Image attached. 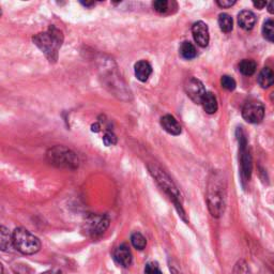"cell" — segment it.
Masks as SVG:
<instances>
[{
    "mask_svg": "<svg viewBox=\"0 0 274 274\" xmlns=\"http://www.w3.org/2000/svg\"><path fill=\"white\" fill-rule=\"evenodd\" d=\"M226 186L223 178L219 174H213L210 178L207 189V204L211 216L220 218L225 209Z\"/></svg>",
    "mask_w": 274,
    "mask_h": 274,
    "instance_id": "obj_1",
    "label": "cell"
},
{
    "mask_svg": "<svg viewBox=\"0 0 274 274\" xmlns=\"http://www.w3.org/2000/svg\"><path fill=\"white\" fill-rule=\"evenodd\" d=\"M62 41V32L54 26L50 27L47 31L39 33L33 37L34 44L45 54L51 62L57 60L58 51L60 49Z\"/></svg>",
    "mask_w": 274,
    "mask_h": 274,
    "instance_id": "obj_2",
    "label": "cell"
},
{
    "mask_svg": "<svg viewBox=\"0 0 274 274\" xmlns=\"http://www.w3.org/2000/svg\"><path fill=\"white\" fill-rule=\"evenodd\" d=\"M149 171L152 177L156 179V181L160 185V187L173 200L175 207L177 208L178 212H179V216H181L182 219L185 220V213L182 208V199H181L180 192L170 178V176L167 174H165L161 168L157 167V166H149Z\"/></svg>",
    "mask_w": 274,
    "mask_h": 274,
    "instance_id": "obj_3",
    "label": "cell"
},
{
    "mask_svg": "<svg viewBox=\"0 0 274 274\" xmlns=\"http://www.w3.org/2000/svg\"><path fill=\"white\" fill-rule=\"evenodd\" d=\"M13 246L24 255H32L41 249V241L24 227H18L13 231Z\"/></svg>",
    "mask_w": 274,
    "mask_h": 274,
    "instance_id": "obj_4",
    "label": "cell"
},
{
    "mask_svg": "<svg viewBox=\"0 0 274 274\" xmlns=\"http://www.w3.org/2000/svg\"><path fill=\"white\" fill-rule=\"evenodd\" d=\"M47 161L57 167L75 170L78 167V158L75 153L65 147H55L47 152Z\"/></svg>",
    "mask_w": 274,
    "mask_h": 274,
    "instance_id": "obj_5",
    "label": "cell"
},
{
    "mask_svg": "<svg viewBox=\"0 0 274 274\" xmlns=\"http://www.w3.org/2000/svg\"><path fill=\"white\" fill-rule=\"evenodd\" d=\"M109 226L110 218L106 214H91L84 223V230L88 236L97 238L102 236Z\"/></svg>",
    "mask_w": 274,
    "mask_h": 274,
    "instance_id": "obj_6",
    "label": "cell"
},
{
    "mask_svg": "<svg viewBox=\"0 0 274 274\" xmlns=\"http://www.w3.org/2000/svg\"><path fill=\"white\" fill-rule=\"evenodd\" d=\"M240 165H241V178L243 182H248L252 176L253 162L252 156L247 149V142L245 137L240 136Z\"/></svg>",
    "mask_w": 274,
    "mask_h": 274,
    "instance_id": "obj_7",
    "label": "cell"
},
{
    "mask_svg": "<svg viewBox=\"0 0 274 274\" xmlns=\"http://www.w3.org/2000/svg\"><path fill=\"white\" fill-rule=\"evenodd\" d=\"M242 117L249 123H259L265 117V107L259 101H248L242 109Z\"/></svg>",
    "mask_w": 274,
    "mask_h": 274,
    "instance_id": "obj_8",
    "label": "cell"
},
{
    "mask_svg": "<svg viewBox=\"0 0 274 274\" xmlns=\"http://www.w3.org/2000/svg\"><path fill=\"white\" fill-rule=\"evenodd\" d=\"M184 89L187 97H189L191 100L198 104L201 103L202 98H204V95L206 94V89L204 87V84L195 77H191L189 79L186 80Z\"/></svg>",
    "mask_w": 274,
    "mask_h": 274,
    "instance_id": "obj_9",
    "label": "cell"
},
{
    "mask_svg": "<svg viewBox=\"0 0 274 274\" xmlns=\"http://www.w3.org/2000/svg\"><path fill=\"white\" fill-rule=\"evenodd\" d=\"M192 33L195 42L201 46L206 47L209 44L210 34H209V28L208 25L204 22H196L192 27Z\"/></svg>",
    "mask_w": 274,
    "mask_h": 274,
    "instance_id": "obj_10",
    "label": "cell"
},
{
    "mask_svg": "<svg viewBox=\"0 0 274 274\" xmlns=\"http://www.w3.org/2000/svg\"><path fill=\"white\" fill-rule=\"evenodd\" d=\"M114 259L118 265H120L121 267L128 268L132 264V253H131V249L127 244H122L120 246H118L115 252H114Z\"/></svg>",
    "mask_w": 274,
    "mask_h": 274,
    "instance_id": "obj_11",
    "label": "cell"
},
{
    "mask_svg": "<svg viewBox=\"0 0 274 274\" xmlns=\"http://www.w3.org/2000/svg\"><path fill=\"white\" fill-rule=\"evenodd\" d=\"M161 125L166 132L172 135H179L181 133V125L172 115H165L162 117Z\"/></svg>",
    "mask_w": 274,
    "mask_h": 274,
    "instance_id": "obj_12",
    "label": "cell"
},
{
    "mask_svg": "<svg viewBox=\"0 0 274 274\" xmlns=\"http://www.w3.org/2000/svg\"><path fill=\"white\" fill-rule=\"evenodd\" d=\"M238 23H239V26L242 29L247 30V31L252 30L256 23L255 14L252 11H248V10L241 11L239 15H238Z\"/></svg>",
    "mask_w": 274,
    "mask_h": 274,
    "instance_id": "obj_13",
    "label": "cell"
},
{
    "mask_svg": "<svg viewBox=\"0 0 274 274\" xmlns=\"http://www.w3.org/2000/svg\"><path fill=\"white\" fill-rule=\"evenodd\" d=\"M134 73L138 80L147 81L152 73V67L146 60H140L134 66Z\"/></svg>",
    "mask_w": 274,
    "mask_h": 274,
    "instance_id": "obj_14",
    "label": "cell"
},
{
    "mask_svg": "<svg viewBox=\"0 0 274 274\" xmlns=\"http://www.w3.org/2000/svg\"><path fill=\"white\" fill-rule=\"evenodd\" d=\"M257 81L261 88H269L274 84V71L270 68H264L260 71Z\"/></svg>",
    "mask_w": 274,
    "mask_h": 274,
    "instance_id": "obj_15",
    "label": "cell"
},
{
    "mask_svg": "<svg viewBox=\"0 0 274 274\" xmlns=\"http://www.w3.org/2000/svg\"><path fill=\"white\" fill-rule=\"evenodd\" d=\"M202 107H204V110L207 114H214L217 113L218 111V100L216 98V95H214L212 92H206V94L204 95V98L201 100Z\"/></svg>",
    "mask_w": 274,
    "mask_h": 274,
    "instance_id": "obj_16",
    "label": "cell"
},
{
    "mask_svg": "<svg viewBox=\"0 0 274 274\" xmlns=\"http://www.w3.org/2000/svg\"><path fill=\"white\" fill-rule=\"evenodd\" d=\"M11 245H13V235H11L9 229L5 226L0 227V247L2 251H7Z\"/></svg>",
    "mask_w": 274,
    "mask_h": 274,
    "instance_id": "obj_17",
    "label": "cell"
},
{
    "mask_svg": "<svg viewBox=\"0 0 274 274\" xmlns=\"http://www.w3.org/2000/svg\"><path fill=\"white\" fill-rule=\"evenodd\" d=\"M257 69V65L254 60L251 59H243L239 64V71L245 76H252Z\"/></svg>",
    "mask_w": 274,
    "mask_h": 274,
    "instance_id": "obj_18",
    "label": "cell"
},
{
    "mask_svg": "<svg viewBox=\"0 0 274 274\" xmlns=\"http://www.w3.org/2000/svg\"><path fill=\"white\" fill-rule=\"evenodd\" d=\"M179 52H180V55L182 56V58L187 59V60H189V59H193L197 56V51L195 49V46L188 41H184L180 45Z\"/></svg>",
    "mask_w": 274,
    "mask_h": 274,
    "instance_id": "obj_19",
    "label": "cell"
},
{
    "mask_svg": "<svg viewBox=\"0 0 274 274\" xmlns=\"http://www.w3.org/2000/svg\"><path fill=\"white\" fill-rule=\"evenodd\" d=\"M218 22H219V26H220L222 31L230 32L233 30L234 22H233V18L230 17V15L226 14V13H222L219 16V20Z\"/></svg>",
    "mask_w": 274,
    "mask_h": 274,
    "instance_id": "obj_20",
    "label": "cell"
},
{
    "mask_svg": "<svg viewBox=\"0 0 274 274\" xmlns=\"http://www.w3.org/2000/svg\"><path fill=\"white\" fill-rule=\"evenodd\" d=\"M131 242H132V245L136 249H139V251H142V249H144L147 245L146 238L140 233H134L132 236H131Z\"/></svg>",
    "mask_w": 274,
    "mask_h": 274,
    "instance_id": "obj_21",
    "label": "cell"
},
{
    "mask_svg": "<svg viewBox=\"0 0 274 274\" xmlns=\"http://www.w3.org/2000/svg\"><path fill=\"white\" fill-rule=\"evenodd\" d=\"M263 34L268 41L274 43V18H270L265 22L263 26Z\"/></svg>",
    "mask_w": 274,
    "mask_h": 274,
    "instance_id": "obj_22",
    "label": "cell"
},
{
    "mask_svg": "<svg viewBox=\"0 0 274 274\" xmlns=\"http://www.w3.org/2000/svg\"><path fill=\"white\" fill-rule=\"evenodd\" d=\"M233 274H252L251 269H249L246 261L243 259H240L237 261V264L234 267Z\"/></svg>",
    "mask_w": 274,
    "mask_h": 274,
    "instance_id": "obj_23",
    "label": "cell"
},
{
    "mask_svg": "<svg viewBox=\"0 0 274 274\" xmlns=\"http://www.w3.org/2000/svg\"><path fill=\"white\" fill-rule=\"evenodd\" d=\"M221 85H222V87L224 89L229 90V91L235 90L236 89V86H237L236 80L233 77L228 76V75L222 76V78H221Z\"/></svg>",
    "mask_w": 274,
    "mask_h": 274,
    "instance_id": "obj_24",
    "label": "cell"
},
{
    "mask_svg": "<svg viewBox=\"0 0 274 274\" xmlns=\"http://www.w3.org/2000/svg\"><path fill=\"white\" fill-rule=\"evenodd\" d=\"M170 3L166 2V0H157V2L153 3V8L159 13H165L166 11L168 10Z\"/></svg>",
    "mask_w": 274,
    "mask_h": 274,
    "instance_id": "obj_25",
    "label": "cell"
},
{
    "mask_svg": "<svg viewBox=\"0 0 274 274\" xmlns=\"http://www.w3.org/2000/svg\"><path fill=\"white\" fill-rule=\"evenodd\" d=\"M145 274H163L157 263H148L145 267Z\"/></svg>",
    "mask_w": 274,
    "mask_h": 274,
    "instance_id": "obj_26",
    "label": "cell"
},
{
    "mask_svg": "<svg viewBox=\"0 0 274 274\" xmlns=\"http://www.w3.org/2000/svg\"><path fill=\"white\" fill-rule=\"evenodd\" d=\"M103 141H104V144L106 146H109V147L110 146H114L117 142V137H116V135L114 133L107 132V133H105V135L103 137Z\"/></svg>",
    "mask_w": 274,
    "mask_h": 274,
    "instance_id": "obj_27",
    "label": "cell"
},
{
    "mask_svg": "<svg viewBox=\"0 0 274 274\" xmlns=\"http://www.w3.org/2000/svg\"><path fill=\"white\" fill-rule=\"evenodd\" d=\"M217 4L221 8H230L234 5H236V2H231V0H219V2H217Z\"/></svg>",
    "mask_w": 274,
    "mask_h": 274,
    "instance_id": "obj_28",
    "label": "cell"
},
{
    "mask_svg": "<svg viewBox=\"0 0 274 274\" xmlns=\"http://www.w3.org/2000/svg\"><path fill=\"white\" fill-rule=\"evenodd\" d=\"M253 5H254V7L255 8H257V9H259V10H261V9H264L268 4L266 3V2H254L253 3Z\"/></svg>",
    "mask_w": 274,
    "mask_h": 274,
    "instance_id": "obj_29",
    "label": "cell"
},
{
    "mask_svg": "<svg viewBox=\"0 0 274 274\" xmlns=\"http://www.w3.org/2000/svg\"><path fill=\"white\" fill-rule=\"evenodd\" d=\"M267 7H268V11H269V13H271V14H274V0H273V2L269 3V4L267 5Z\"/></svg>",
    "mask_w": 274,
    "mask_h": 274,
    "instance_id": "obj_30",
    "label": "cell"
},
{
    "mask_svg": "<svg viewBox=\"0 0 274 274\" xmlns=\"http://www.w3.org/2000/svg\"><path fill=\"white\" fill-rule=\"evenodd\" d=\"M41 274H62V271H60V270H49V271H45Z\"/></svg>",
    "mask_w": 274,
    "mask_h": 274,
    "instance_id": "obj_31",
    "label": "cell"
},
{
    "mask_svg": "<svg viewBox=\"0 0 274 274\" xmlns=\"http://www.w3.org/2000/svg\"><path fill=\"white\" fill-rule=\"evenodd\" d=\"M175 267H176V266H170L172 273H173V274H181L180 270H176V268H175Z\"/></svg>",
    "mask_w": 274,
    "mask_h": 274,
    "instance_id": "obj_32",
    "label": "cell"
},
{
    "mask_svg": "<svg viewBox=\"0 0 274 274\" xmlns=\"http://www.w3.org/2000/svg\"><path fill=\"white\" fill-rule=\"evenodd\" d=\"M92 131H93V132H99V131H100V125L98 123L93 124L92 125Z\"/></svg>",
    "mask_w": 274,
    "mask_h": 274,
    "instance_id": "obj_33",
    "label": "cell"
},
{
    "mask_svg": "<svg viewBox=\"0 0 274 274\" xmlns=\"http://www.w3.org/2000/svg\"><path fill=\"white\" fill-rule=\"evenodd\" d=\"M81 5H82V6H85V7H87V8H89V7L94 6V3H81Z\"/></svg>",
    "mask_w": 274,
    "mask_h": 274,
    "instance_id": "obj_34",
    "label": "cell"
}]
</instances>
